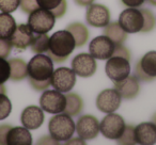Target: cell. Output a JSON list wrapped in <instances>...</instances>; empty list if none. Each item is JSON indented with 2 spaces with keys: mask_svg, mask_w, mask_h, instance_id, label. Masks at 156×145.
I'll list each match as a JSON object with an SVG mask.
<instances>
[{
  "mask_svg": "<svg viewBox=\"0 0 156 145\" xmlns=\"http://www.w3.org/2000/svg\"><path fill=\"white\" fill-rule=\"evenodd\" d=\"M112 56L115 57H123V58L130 60V52L125 46H123V44H120V45H115V51H113Z\"/></svg>",
  "mask_w": 156,
  "mask_h": 145,
  "instance_id": "obj_37",
  "label": "cell"
},
{
  "mask_svg": "<svg viewBox=\"0 0 156 145\" xmlns=\"http://www.w3.org/2000/svg\"><path fill=\"white\" fill-rule=\"evenodd\" d=\"M106 75L113 83L125 79L129 76L130 64L129 60L123 57H110L105 66Z\"/></svg>",
  "mask_w": 156,
  "mask_h": 145,
  "instance_id": "obj_6",
  "label": "cell"
},
{
  "mask_svg": "<svg viewBox=\"0 0 156 145\" xmlns=\"http://www.w3.org/2000/svg\"><path fill=\"white\" fill-rule=\"evenodd\" d=\"M122 3L128 8H138L144 3L145 0H121Z\"/></svg>",
  "mask_w": 156,
  "mask_h": 145,
  "instance_id": "obj_39",
  "label": "cell"
},
{
  "mask_svg": "<svg viewBox=\"0 0 156 145\" xmlns=\"http://www.w3.org/2000/svg\"><path fill=\"white\" fill-rule=\"evenodd\" d=\"M37 1L41 9L49 10V11L55 9L61 2V0H37Z\"/></svg>",
  "mask_w": 156,
  "mask_h": 145,
  "instance_id": "obj_35",
  "label": "cell"
},
{
  "mask_svg": "<svg viewBox=\"0 0 156 145\" xmlns=\"http://www.w3.org/2000/svg\"><path fill=\"white\" fill-rule=\"evenodd\" d=\"M115 89L123 99H134L140 92V85L136 76H128L119 82H115Z\"/></svg>",
  "mask_w": 156,
  "mask_h": 145,
  "instance_id": "obj_18",
  "label": "cell"
},
{
  "mask_svg": "<svg viewBox=\"0 0 156 145\" xmlns=\"http://www.w3.org/2000/svg\"><path fill=\"white\" fill-rule=\"evenodd\" d=\"M20 7L23 12L28 14H30L31 12L35 11V10L40 8L37 0H20Z\"/></svg>",
  "mask_w": 156,
  "mask_h": 145,
  "instance_id": "obj_32",
  "label": "cell"
},
{
  "mask_svg": "<svg viewBox=\"0 0 156 145\" xmlns=\"http://www.w3.org/2000/svg\"><path fill=\"white\" fill-rule=\"evenodd\" d=\"M55 24H56V17L51 13V11L39 8L30 13L27 25L30 27L33 33L42 34L49 32L54 28Z\"/></svg>",
  "mask_w": 156,
  "mask_h": 145,
  "instance_id": "obj_4",
  "label": "cell"
},
{
  "mask_svg": "<svg viewBox=\"0 0 156 145\" xmlns=\"http://www.w3.org/2000/svg\"><path fill=\"white\" fill-rule=\"evenodd\" d=\"M136 143L141 145H153L156 143V125L151 123H141L135 127Z\"/></svg>",
  "mask_w": 156,
  "mask_h": 145,
  "instance_id": "obj_19",
  "label": "cell"
},
{
  "mask_svg": "<svg viewBox=\"0 0 156 145\" xmlns=\"http://www.w3.org/2000/svg\"><path fill=\"white\" fill-rule=\"evenodd\" d=\"M29 82H30L31 87L35 91H45L50 85V79H46V80H34V79L29 78Z\"/></svg>",
  "mask_w": 156,
  "mask_h": 145,
  "instance_id": "obj_34",
  "label": "cell"
},
{
  "mask_svg": "<svg viewBox=\"0 0 156 145\" xmlns=\"http://www.w3.org/2000/svg\"><path fill=\"white\" fill-rule=\"evenodd\" d=\"M11 128L10 125H0V144H7V134Z\"/></svg>",
  "mask_w": 156,
  "mask_h": 145,
  "instance_id": "obj_38",
  "label": "cell"
},
{
  "mask_svg": "<svg viewBox=\"0 0 156 145\" xmlns=\"http://www.w3.org/2000/svg\"><path fill=\"white\" fill-rule=\"evenodd\" d=\"M76 48L75 40L69 31L60 30L49 36V49L52 54L66 60Z\"/></svg>",
  "mask_w": 156,
  "mask_h": 145,
  "instance_id": "obj_2",
  "label": "cell"
},
{
  "mask_svg": "<svg viewBox=\"0 0 156 145\" xmlns=\"http://www.w3.org/2000/svg\"><path fill=\"white\" fill-rule=\"evenodd\" d=\"M30 47L34 54H46L49 49V36L47 33L35 35L31 42Z\"/></svg>",
  "mask_w": 156,
  "mask_h": 145,
  "instance_id": "obj_26",
  "label": "cell"
},
{
  "mask_svg": "<svg viewBox=\"0 0 156 145\" xmlns=\"http://www.w3.org/2000/svg\"><path fill=\"white\" fill-rule=\"evenodd\" d=\"M33 37H34V34L30 27L26 24H20L16 26V29L14 30L13 34L10 36L9 40L13 47L24 50L31 45Z\"/></svg>",
  "mask_w": 156,
  "mask_h": 145,
  "instance_id": "obj_16",
  "label": "cell"
},
{
  "mask_svg": "<svg viewBox=\"0 0 156 145\" xmlns=\"http://www.w3.org/2000/svg\"><path fill=\"white\" fill-rule=\"evenodd\" d=\"M72 69L75 74L83 78H88L95 74L98 63L95 59L89 54H79L72 60Z\"/></svg>",
  "mask_w": 156,
  "mask_h": 145,
  "instance_id": "obj_12",
  "label": "cell"
},
{
  "mask_svg": "<svg viewBox=\"0 0 156 145\" xmlns=\"http://www.w3.org/2000/svg\"><path fill=\"white\" fill-rule=\"evenodd\" d=\"M117 142L119 144L124 145H132L136 144V139H135V127L132 125H126L122 136L117 139Z\"/></svg>",
  "mask_w": 156,
  "mask_h": 145,
  "instance_id": "obj_27",
  "label": "cell"
},
{
  "mask_svg": "<svg viewBox=\"0 0 156 145\" xmlns=\"http://www.w3.org/2000/svg\"><path fill=\"white\" fill-rule=\"evenodd\" d=\"M85 140L81 139L80 136L79 138H76V139H69L67 141H65V144H85Z\"/></svg>",
  "mask_w": 156,
  "mask_h": 145,
  "instance_id": "obj_41",
  "label": "cell"
},
{
  "mask_svg": "<svg viewBox=\"0 0 156 145\" xmlns=\"http://www.w3.org/2000/svg\"><path fill=\"white\" fill-rule=\"evenodd\" d=\"M75 123L69 115L62 112V114H56L50 119L48 123L49 134L58 142L67 141L73 136L75 132Z\"/></svg>",
  "mask_w": 156,
  "mask_h": 145,
  "instance_id": "obj_1",
  "label": "cell"
},
{
  "mask_svg": "<svg viewBox=\"0 0 156 145\" xmlns=\"http://www.w3.org/2000/svg\"><path fill=\"white\" fill-rule=\"evenodd\" d=\"M27 71L29 78L34 80L50 79L54 71V62L47 54H37L27 64Z\"/></svg>",
  "mask_w": 156,
  "mask_h": 145,
  "instance_id": "obj_3",
  "label": "cell"
},
{
  "mask_svg": "<svg viewBox=\"0 0 156 145\" xmlns=\"http://www.w3.org/2000/svg\"><path fill=\"white\" fill-rule=\"evenodd\" d=\"M75 2L76 5H80V7H89L94 2V0H75Z\"/></svg>",
  "mask_w": 156,
  "mask_h": 145,
  "instance_id": "obj_42",
  "label": "cell"
},
{
  "mask_svg": "<svg viewBox=\"0 0 156 145\" xmlns=\"http://www.w3.org/2000/svg\"><path fill=\"white\" fill-rule=\"evenodd\" d=\"M37 143H39V144H58L59 142L55 140V139L49 134V136H46L41 138Z\"/></svg>",
  "mask_w": 156,
  "mask_h": 145,
  "instance_id": "obj_40",
  "label": "cell"
},
{
  "mask_svg": "<svg viewBox=\"0 0 156 145\" xmlns=\"http://www.w3.org/2000/svg\"><path fill=\"white\" fill-rule=\"evenodd\" d=\"M138 80L153 81L156 78V51L152 50L144 54L135 68Z\"/></svg>",
  "mask_w": 156,
  "mask_h": 145,
  "instance_id": "obj_9",
  "label": "cell"
},
{
  "mask_svg": "<svg viewBox=\"0 0 156 145\" xmlns=\"http://www.w3.org/2000/svg\"><path fill=\"white\" fill-rule=\"evenodd\" d=\"M147 2L150 3V5H154V7H156V0H147Z\"/></svg>",
  "mask_w": 156,
  "mask_h": 145,
  "instance_id": "obj_44",
  "label": "cell"
},
{
  "mask_svg": "<svg viewBox=\"0 0 156 145\" xmlns=\"http://www.w3.org/2000/svg\"><path fill=\"white\" fill-rule=\"evenodd\" d=\"M20 0H0V11L3 13H12L20 7Z\"/></svg>",
  "mask_w": 156,
  "mask_h": 145,
  "instance_id": "obj_30",
  "label": "cell"
},
{
  "mask_svg": "<svg viewBox=\"0 0 156 145\" xmlns=\"http://www.w3.org/2000/svg\"><path fill=\"white\" fill-rule=\"evenodd\" d=\"M140 11L143 15V27L141 29V32H150V31H152L155 28V25H156L155 16H154V14L150 10L142 9Z\"/></svg>",
  "mask_w": 156,
  "mask_h": 145,
  "instance_id": "obj_28",
  "label": "cell"
},
{
  "mask_svg": "<svg viewBox=\"0 0 156 145\" xmlns=\"http://www.w3.org/2000/svg\"><path fill=\"white\" fill-rule=\"evenodd\" d=\"M76 83V74L69 67H59L52 71L50 85L55 90L62 93H69Z\"/></svg>",
  "mask_w": 156,
  "mask_h": 145,
  "instance_id": "obj_8",
  "label": "cell"
},
{
  "mask_svg": "<svg viewBox=\"0 0 156 145\" xmlns=\"http://www.w3.org/2000/svg\"><path fill=\"white\" fill-rule=\"evenodd\" d=\"M10 73H11V69H10L9 61L0 58V85H3L5 81L9 80Z\"/></svg>",
  "mask_w": 156,
  "mask_h": 145,
  "instance_id": "obj_31",
  "label": "cell"
},
{
  "mask_svg": "<svg viewBox=\"0 0 156 145\" xmlns=\"http://www.w3.org/2000/svg\"><path fill=\"white\" fill-rule=\"evenodd\" d=\"M122 97L115 89H106L96 97V108L104 113H112L121 106Z\"/></svg>",
  "mask_w": 156,
  "mask_h": 145,
  "instance_id": "obj_15",
  "label": "cell"
},
{
  "mask_svg": "<svg viewBox=\"0 0 156 145\" xmlns=\"http://www.w3.org/2000/svg\"><path fill=\"white\" fill-rule=\"evenodd\" d=\"M8 145H30L32 136L26 127H12L7 134Z\"/></svg>",
  "mask_w": 156,
  "mask_h": 145,
  "instance_id": "obj_20",
  "label": "cell"
},
{
  "mask_svg": "<svg viewBox=\"0 0 156 145\" xmlns=\"http://www.w3.org/2000/svg\"><path fill=\"white\" fill-rule=\"evenodd\" d=\"M86 20L92 27L104 28L110 22V12L106 5L100 3H92L88 7Z\"/></svg>",
  "mask_w": 156,
  "mask_h": 145,
  "instance_id": "obj_14",
  "label": "cell"
},
{
  "mask_svg": "<svg viewBox=\"0 0 156 145\" xmlns=\"http://www.w3.org/2000/svg\"><path fill=\"white\" fill-rule=\"evenodd\" d=\"M20 121L24 127L29 130L37 129L44 122V112L37 106H29L24 109L20 116Z\"/></svg>",
  "mask_w": 156,
  "mask_h": 145,
  "instance_id": "obj_17",
  "label": "cell"
},
{
  "mask_svg": "<svg viewBox=\"0 0 156 145\" xmlns=\"http://www.w3.org/2000/svg\"><path fill=\"white\" fill-rule=\"evenodd\" d=\"M118 22L125 32H140L143 27V15L140 10H137L136 8H128L120 14Z\"/></svg>",
  "mask_w": 156,
  "mask_h": 145,
  "instance_id": "obj_10",
  "label": "cell"
},
{
  "mask_svg": "<svg viewBox=\"0 0 156 145\" xmlns=\"http://www.w3.org/2000/svg\"><path fill=\"white\" fill-rule=\"evenodd\" d=\"M66 98V104L63 110V113L69 115V116H77L80 114L83 109V100L80 96L76 93H69L65 95Z\"/></svg>",
  "mask_w": 156,
  "mask_h": 145,
  "instance_id": "obj_23",
  "label": "cell"
},
{
  "mask_svg": "<svg viewBox=\"0 0 156 145\" xmlns=\"http://www.w3.org/2000/svg\"><path fill=\"white\" fill-rule=\"evenodd\" d=\"M12 47L9 39H0V58L7 59L11 54Z\"/></svg>",
  "mask_w": 156,
  "mask_h": 145,
  "instance_id": "obj_33",
  "label": "cell"
},
{
  "mask_svg": "<svg viewBox=\"0 0 156 145\" xmlns=\"http://www.w3.org/2000/svg\"><path fill=\"white\" fill-rule=\"evenodd\" d=\"M115 45L106 35L94 37L89 44V52L94 59L108 60L115 51Z\"/></svg>",
  "mask_w": 156,
  "mask_h": 145,
  "instance_id": "obj_11",
  "label": "cell"
},
{
  "mask_svg": "<svg viewBox=\"0 0 156 145\" xmlns=\"http://www.w3.org/2000/svg\"><path fill=\"white\" fill-rule=\"evenodd\" d=\"M66 30L73 34L74 40H75L76 47H83L86 45V43L89 40L90 32L88 28L81 22H72L66 27Z\"/></svg>",
  "mask_w": 156,
  "mask_h": 145,
  "instance_id": "obj_21",
  "label": "cell"
},
{
  "mask_svg": "<svg viewBox=\"0 0 156 145\" xmlns=\"http://www.w3.org/2000/svg\"><path fill=\"white\" fill-rule=\"evenodd\" d=\"M104 35L111 40L115 43V45L123 44L127 39V32L122 29L118 22H109L107 26L104 27Z\"/></svg>",
  "mask_w": 156,
  "mask_h": 145,
  "instance_id": "obj_22",
  "label": "cell"
},
{
  "mask_svg": "<svg viewBox=\"0 0 156 145\" xmlns=\"http://www.w3.org/2000/svg\"><path fill=\"white\" fill-rule=\"evenodd\" d=\"M16 22L10 13H0V39H10L16 29Z\"/></svg>",
  "mask_w": 156,
  "mask_h": 145,
  "instance_id": "obj_25",
  "label": "cell"
},
{
  "mask_svg": "<svg viewBox=\"0 0 156 145\" xmlns=\"http://www.w3.org/2000/svg\"><path fill=\"white\" fill-rule=\"evenodd\" d=\"M75 126L78 136L83 140H93L100 133V122L93 115H81Z\"/></svg>",
  "mask_w": 156,
  "mask_h": 145,
  "instance_id": "obj_13",
  "label": "cell"
},
{
  "mask_svg": "<svg viewBox=\"0 0 156 145\" xmlns=\"http://www.w3.org/2000/svg\"><path fill=\"white\" fill-rule=\"evenodd\" d=\"M67 9V3H66V0H61V2L57 5L55 9L51 10V13L54 14V16L56 18H60L62 17L63 15L65 14Z\"/></svg>",
  "mask_w": 156,
  "mask_h": 145,
  "instance_id": "obj_36",
  "label": "cell"
},
{
  "mask_svg": "<svg viewBox=\"0 0 156 145\" xmlns=\"http://www.w3.org/2000/svg\"><path fill=\"white\" fill-rule=\"evenodd\" d=\"M0 94H5V87L3 85H0Z\"/></svg>",
  "mask_w": 156,
  "mask_h": 145,
  "instance_id": "obj_43",
  "label": "cell"
},
{
  "mask_svg": "<svg viewBox=\"0 0 156 145\" xmlns=\"http://www.w3.org/2000/svg\"><path fill=\"white\" fill-rule=\"evenodd\" d=\"M152 122H153V123H154V124H155V125H156V113H155V114L153 115V116H152Z\"/></svg>",
  "mask_w": 156,
  "mask_h": 145,
  "instance_id": "obj_45",
  "label": "cell"
},
{
  "mask_svg": "<svg viewBox=\"0 0 156 145\" xmlns=\"http://www.w3.org/2000/svg\"><path fill=\"white\" fill-rule=\"evenodd\" d=\"M65 95L57 90H45L40 98V106L42 110L50 114L62 113L65 108Z\"/></svg>",
  "mask_w": 156,
  "mask_h": 145,
  "instance_id": "obj_7",
  "label": "cell"
},
{
  "mask_svg": "<svg viewBox=\"0 0 156 145\" xmlns=\"http://www.w3.org/2000/svg\"><path fill=\"white\" fill-rule=\"evenodd\" d=\"M10 64V79L13 81H20L24 80L28 76L27 71V63L23 59L20 58H13L9 60Z\"/></svg>",
  "mask_w": 156,
  "mask_h": 145,
  "instance_id": "obj_24",
  "label": "cell"
},
{
  "mask_svg": "<svg viewBox=\"0 0 156 145\" xmlns=\"http://www.w3.org/2000/svg\"><path fill=\"white\" fill-rule=\"evenodd\" d=\"M12 111V104L5 94H0V121L5 119Z\"/></svg>",
  "mask_w": 156,
  "mask_h": 145,
  "instance_id": "obj_29",
  "label": "cell"
},
{
  "mask_svg": "<svg viewBox=\"0 0 156 145\" xmlns=\"http://www.w3.org/2000/svg\"><path fill=\"white\" fill-rule=\"evenodd\" d=\"M125 126V121L120 114L107 113L100 123V132L109 140H117L122 136Z\"/></svg>",
  "mask_w": 156,
  "mask_h": 145,
  "instance_id": "obj_5",
  "label": "cell"
}]
</instances>
